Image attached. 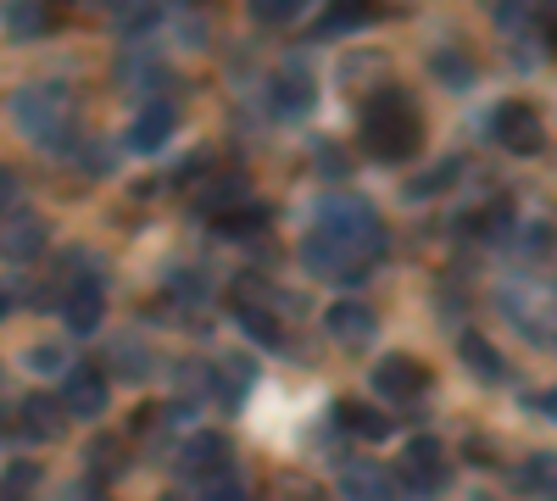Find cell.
<instances>
[{
    "label": "cell",
    "mask_w": 557,
    "mask_h": 501,
    "mask_svg": "<svg viewBox=\"0 0 557 501\" xmlns=\"http://www.w3.org/2000/svg\"><path fill=\"white\" fill-rule=\"evenodd\" d=\"M362 146L380 162H407L418 146H424V128H418V112L407 107L401 89H380V96L362 101Z\"/></svg>",
    "instance_id": "6da1fadb"
},
{
    "label": "cell",
    "mask_w": 557,
    "mask_h": 501,
    "mask_svg": "<svg viewBox=\"0 0 557 501\" xmlns=\"http://www.w3.org/2000/svg\"><path fill=\"white\" fill-rule=\"evenodd\" d=\"M312 235L335 240L341 251H351V256H362V262H380V256H385L380 217H374V206L357 201V196H323V201L312 206Z\"/></svg>",
    "instance_id": "7a4b0ae2"
},
{
    "label": "cell",
    "mask_w": 557,
    "mask_h": 501,
    "mask_svg": "<svg viewBox=\"0 0 557 501\" xmlns=\"http://www.w3.org/2000/svg\"><path fill=\"white\" fill-rule=\"evenodd\" d=\"M12 112H17V128L34 146H51V151L73 146V96L62 84H28L12 101Z\"/></svg>",
    "instance_id": "3957f363"
},
{
    "label": "cell",
    "mask_w": 557,
    "mask_h": 501,
    "mask_svg": "<svg viewBox=\"0 0 557 501\" xmlns=\"http://www.w3.org/2000/svg\"><path fill=\"white\" fill-rule=\"evenodd\" d=\"M491 134H496L502 151L535 156V151H541V112H535L530 101H502V107L491 112Z\"/></svg>",
    "instance_id": "277c9868"
},
{
    "label": "cell",
    "mask_w": 557,
    "mask_h": 501,
    "mask_svg": "<svg viewBox=\"0 0 557 501\" xmlns=\"http://www.w3.org/2000/svg\"><path fill=\"white\" fill-rule=\"evenodd\" d=\"M396 479H407L412 490H441L446 485V446L435 435H418L401 446V468Z\"/></svg>",
    "instance_id": "5b68a950"
},
{
    "label": "cell",
    "mask_w": 557,
    "mask_h": 501,
    "mask_svg": "<svg viewBox=\"0 0 557 501\" xmlns=\"http://www.w3.org/2000/svg\"><path fill=\"white\" fill-rule=\"evenodd\" d=\"M301 262H307V273H318V279H330V285H351V279H362V273L374 267V262L341 251L335 240H323V235H307L301 240Z\"/></svg>",
    "instance_id": "8992f818"
},
{
    "label": "cell",
    "mask_w": 557,
    "mask_h": 501,
    "mask_svg": "<svg viewBox=\"0 0 557 501\" xmlns=\"http://www.w3.org/2000/svg\"><path fill=\"white\" fill-rule=\"evenodd\" d=\"M62 413L67 418H101L107 413V374L101 368H73L62 379Z\"/></svg>",
    "instance_id": "52a82bcc"
},
{
    "label": "cell",
    "mask_w": 557,
    "mask_h": 501,
    "mask_svg": "<svg viewBox=\"0 0 557 501\" xmlns=\"http://www.w3.org/2000/svg\"><path fill=\"white\" fill-rule=\"evenodd\" d=\"M341 490H346V501H396V468L357 458L341 468Z\"/></svg>",
    "instance_id": "ba28073f"
},
{
    "label": "cell",
    "mask_w": 557,
    "mask_h": 501,
    "mask_svg": "<svg viewBox=\"0 0 557 501\" xmlns=\"http://www.w3.org/2000/svg\"><path fill=\"white\" fill-rule=\"evenodd\" d=\"M374 390L391 396V401H418L430 390V368H424V362H412V356H391V362L374 368Z\"/></svg>",
    "instance_id": "9c48e42d"
},
{
    "label": "cell",
    "mask_w": 557,
    "mask_h": 501,
    "mask_svg": "<svg viewBox=\"0 0 557 501\" xmlns=\"http://www.w3.org/2000/svg\"><path fill=\"white\" fill-rule=\"evenodd\" d=\"M223 463H228V440L223 435H190L178 446V474L184 479H218L223 474Z\"/></svg>",
    "instance_id": "30bf717a"
},
{
    "label": "cell",
    "mask_w": 557,
    "mask_h": 501,
    "mask_svg": "<svg viewBox=\"0 0 557 501\" xmlns=\"http://www.w3.org/2000/svg\"><path fill=\"white\" fill-rule=\"evenodd\" d=\"M268 96H273V107L285 112V117H301V112H312V96H318V84H312V73L307 67H278L273 73V84H268Z\"/></svg>",
    "instance_id": "8fae6325"
},
{
    "label": "cell",
    "mask_w": 557,
    "mask_h": 501,
    "mask_svg": "<svg viewBox=\"0 0 557 501\" xmlns=\"http://www.w3.org/2000/svg\"><path fill=\"white\" fill-rule=\"evenodd\" d=\"M330 335L357 351V346H368L380 335V317H374V306H362V301H335L330 306Z\"/></svg>",
    "instance_id": "7c38bea8"
},
{
    "label": "cell",
    "mask_w": 557,
    "mask_h": 501,
    "mask_svg": "<svg viewBox=\"0 0 557 501\" xmlns=\"http://www.w3.org/2000/svg\"><path fill=\"white\" fill-rule=\"evenodd\" d=\"M17 424H23L28 440H57L62 424H67V413H62V401H51V396H28L17 406Z\"/></svg>",
    "instance_id": "4fadbf2b"
},
{
    "label": "cell",
    "mask_w": 557,
    "mask_h": 501,
    "mask_svg": "<svg viewBox=\"0 0 557 501\" xmlns=\"http://www.w3.org/2000/svg\"><path fill=\"white\" fill-rule=\"evenodd\" d=\"M168 134H173V107H168V101H151L146 112H134L128 146H134V151H162Z\"/></svg>",
    "instance_id": "5bb4252c"
},
{
    "label": "cell",
    "mask_w": 557,
    "mask_h": 501,
    "mask_svg": "<svg viewBox=\"0 0 557 501\" xmlns=\"http://www.w3.org/2000/svg\"><path fill=\"white\" fill-rule=\"evenodd\" d=\"M45 251V223L39 217H12L7 229H0V256L7 262H34Z\"/></svg>",
    "instance_id": "9a60e30c"
},
{
    "label": "cell",
    "mask_w": 557,
    "mask_h": 501,
    "mask_svg": "<svg viewBox=\"0 0 557 501\" xmlns=\"http://www.w3.org/2000/svg\"><path fill=\"white\" fill-rule=\"evenodd\" d=\"M196 206L207 212V217H223V212H235V206H246V178L240 173H218L212 185L196 196Z\"/></svg>",
    "instance_id": "2e32d148"
},
{
    "label": "cell",
    "mask_w": 557,
    "mask_h": 501,
    "mask_svg": "<svg viewBox=\"0 0 557 501\" xmlns=\"http://www.w3.org/2000/svg\"><path fill=\"white\" fill-rule=\"evenodd\" d=\"M67 329H78V335H89L101 324V285H73L67 290Z\"/></svg>",
    "instance_id": "e0dca14e"
},
{
    "label": "cell",
    "mask_w": 557,
    "mask_h": 501,
    "mask_svg": "<svg viewBox=\"0 0 557 501\" xmlns=\"http://www.w3.org/2000/svg\"><path fill=\"white\" fill-rule=\"evenodd\" d=\"M335 418H341L351 435H362V440H385V435H391V418L374 413V406H362V401H341Z\"/></svg>",
    "instance_id": "ac0fdd59"
},
{
    "label": "cell",
    "mask_w": 557,
    "mask_h": 501,
    "mask_svg": "<svg viewBox=\"0 0 557 501\" xmlns=\"http://www.w3.org/2000/svg\"><path fill=\"white\" fill-rule=\"evenodd\" d=\"M380 17V0H330V17H323V34H341L357 23H374Z\"/></svg>",
    "instance_id": "d6986e66"
},
{
    "label": "cell",
    "mask_w": 557,
    "mask_h": 501,
    "mask_svg": "<svg viewBox=\"0 0 557 501\" xmlns=\"http://www.w3.org/2000/svg\"><path fill=\"white\" fill-rule=\"evenodd\" d=\"M430 67H435V78H446L451 89H469V84H474V62L462 57L457 45H451V51H435V62H430Z\"/></svg>",
    "instance_id": "ffe728a7"
},
{
    "label": "cell",
    "mask_w": 557,
    "mask_h": 501,
    "mask_svg": "<svg viewBox=\"0 0 557 501\" xmlns=\"http://www.w3.org/2000/svg\"><path fill=\"white\" fill-rule=\"evenodd\" d=\"M462 362H469L480 379H502V374H507V368H502V356H496L480 335H462Z\"/></svg>",
    "instance_id": "44dd1931"
},
{
    "label": "cell",
    "mask_w": 557,
    "mask_h": 501,
    "mask_svg": "<svg viewBox=\"0 0 557 501\" xmlns=\"http://www.w3.org/2000/svg\"><path fill=\"white\" fill-rule=\"evenodd\" d=\"M112 368L123 379H146L151 374V356H146V346H139V340H117L112 346Z\"/></svg>",
    "instance_id": "7402d4cb"
},
{
    "label": "cell",
    "mask_w": 557,
    "mask_h": 501,
    "mask_svg": "<svg viewBox=\"0 0 557 501\" xmlns=\"http://www.w3.org/2000/svg\"><path fill=\"white\" fill-rule=\"evenodd\" d=\"M240 324L251 329V340H257V346H285V329H278V317H273V312L240 306Z\"/></svg>",
    "instance_id": "603a6c76"
},
{
    "label": "cell",
    "mask_w": 557,
    "mask_h": 501,
    "mask_svg": "<svg viewBox=\"0 0 557 501\" xmlns=\"http://www.w3.org/2000/svg\"><path fill=\"white\" fill-rule=\"evenodd\" d=\"M519 490H557V458H530L524 468H519Z\"/></svg>",
    "instance_id": "cb8c5ba5"
},
{
    "label": "cell",
    "mask_w": 557,
    "mask_h": 501,
    "mask_svg": "<svg viewBox=\"0 0 557 501\" xmlns=\"http://www.w3.org/2000/svg\"><path fill=\"white\" fill-rule=\"evenodd\" d=\"M301 12H307V0H251V17L268 23V28L290 23V17H301Z\"/></svg>",
    "instance_id": "d4e9b609"
},
{
    "label": "cell",
    "mask_w": 557,
    "mask_h": 501,
    "mask_svg": "<svg viewBox=\"0 0 557 501\" xmlns=\"http://www.w3.org/2000/svg\"><path fill=\"white\" fill-rule=\"evenodd\" d=\"M262 217H268L262 206H235V212H223V217H218V229H223V235H257V229H262Z\"/></svg>",
    "instance_id": "484cf974"
},
{
    "label": "cell",
    "mask_w": 557,
    "mask_h": 501,
    "mask_svg": "<svg viewBox=\"0 0 557 501\" xmlns=\"http://www.w3.org/2000/svg\"><path fill=\"white\" fill-rule=\"evenodd\" d=\"M218 390L228 406H240V396L251 390V362H228V374H218Z\"/></svg>",
    "instance_id": "4316f807"
},
{
    "label": "cell",
    "mask_w": 557,
    "mask_h": 501,
    "mask_svg": "<svg viewBox=\"0 0 557 501\" xmlns=\"http://www.w3.org/2000/svg\"><path fill=\"white\" fill-rule=\"evenodd\" d=\"M34 479H39V474H34L28 463H17V468L7 474V485H0V501H28V490H34Z\"/></svg>",
    "instance_id": "83f0119b"
},
{
    "label": "cell",
    "mask_w": 557,
    "mask_h": 501,
    "mask_svg": "<svg viewBox=\"0 0 557 501\" xmlns=\"http://www.w3.org/2000/svg\"><path fill=\"white\" fill-rule=\"evenodd\" d=\"M457 178V162H441V167H430L424 178H412V196H435L441 185H451Z\"/></svg>",
    "instance_id": "f1b7e54d"
},
{
    "label": "cell",
    "mask_w": 557,
    "mask_h": 501,
    "mask_svg": "<svg viewBox=\"0 0 557 501\" xmlns=\"http://www.w3.org/2000/svg\"><path fill=\"white\" fill-rule=\"evenodd\" d=\"M62 362H67L62 346H28V368H34V374H57Z\"/></svg>",
    "instance_id": "f546056e"
},
{
    "label": "cell",
    "mask_w": 557,
    "mask_h": 501,
    "mask_svg": "<svg viewBox=\"0 0 557 501\" xmlns=\"http://www.w3.org/2000/svg\"><path fill=\"white\" fill-rule=\"evenodd\" d=\"M7 17H12V28H17L23 39H28V34H34V28L45 23V17H39V7H34V0H17V7H12Z\"/></svg>",
    "instance_id": "4dcf8cb0"
},
{
    "label": "cell",
    "mask_w": 557,
    "mask_h": 501,
    "mask_svg": "<svg viewBox=\"0 0 557 501\" xmlns=\"http://www.w3.org/2000/svg\"><path fill=\"white\" fill-rule=\"evenodd\" d=\"M524 251H552V223H530V229H524Z\"/></svg>",
    "instance_id": "1f68e13d"
},
{
    "label": "cell",
    "mask_w": 557,
    "mask_h": 501,
    "mask_svg": "<svg viewBox=\"0 0 557 501\" xmlns=\"http://www.w3.org/2000/svg\"><path fill=\"white\" fill-rule=\"evenodd\" d=\"M117 458H123V446H117V440H101V451H96V474H112Z\"/></svg>",
    "instance_id": "d6a6232c"
},
{
    "label": "cell",
    "mask_w": 557,
    "mask_h": 501,
    "mask_svg": "<svg viewBox=\"0 0 557 501\" xmlns=\"http://www.w3.org/2000/svg\"><path fill=\"white\" fill-rule=\"evenodd\" d=\"M207 485H212V490H207V501H246V490H240V485H223V474H218V479H207Z\"/></svg>",
    "instance_id": "836d02e7"
},
{
    "label": "cell",
    "mask_w": 557,
    "mask_h": 501,
    "mask_svg": "<svg viewBox=\"0 0 557 501\" xmlns=\"http://www.w3.org/2000/svg\"><path fill=\"white\" fill-rule=\"evenodd\" d=\"M17 206V173L12 167H0V212Z\"/></svg>",
    "instance_id": "e575fe53"
},
{
    "label": "cell",
    "mask_w": 557,
    "mask_h": 501,
    "mask_svg": "<svg viewBox=\"0 0 557 501\" xmlns=\"http://www.w3.org/2000/svg\"><path fill=\"white\" fill-rule=\"evenodd\" d=\"M117 12H139V23H146V12H151V0H112Z\"/></svg>",
    "instance_id": "d590c367"
},
{
    "label": "cell",
    "mask_w": 557,
    "mask_h": 501,
    "mask_svg": "<svg viewBox=\"0 0 557 501\" xmlns=\"http://www.w3.org/2000/svg\"><path fill=\"white\" fill-rule=\"evenodd\" d=\"M535 406H541V413H546V418H557V390H546V396H535Z\"/></svg>",
    "instance_id": "8d00e7d4"
},
{
    "label": "cell",
    "mask_w": 557,
    "mask_h": 501,
    "mask_svg": "<svg viewBox=\"0 0 557 501\" xmlns=\"http://www.w3.org/2000/svg\"><path fill=\"white\" fill-rule=\"evenodd\" d=\"M12 312V290H0V317H7Z\"/></svg>",
    "instance_id": "74e56055"
},
{
    "label": "cell",
    "mask_w": 557,
    "mask_h": 501,
    "mask_svg": "<svg viewBox=\"0 0 557 501\" xmlns=\"http://www.w3.org/2000/svg\"><path fill=\"white\" fill-rule=\"evenodd\" d=\"M162 501H178V496H162Z\"/></svg>",
    "instance_id": "f35d334b"
}]
</instances>
